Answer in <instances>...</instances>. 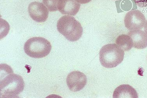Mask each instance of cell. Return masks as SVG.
Masks as SVG:
<instances>
[{"label":"cell","instance_id":"1","mask_svg":"<svg viewBox=\"0 0 147 98\" xmlns=\"http://www.w3.org/2000/svg\"><path fill=\"white\" fill-rule=\"evenodd\" d=\"M1 67V98H16L23 91L24 82L22 77L13 74L8 65Z\"/></svg>","mask_w":147,"mask_h":98},{"label":"cell","instance_id":"2","mask_svg":"<svg viewBox=\"0 0 147 98\" xmlns=\"http://www.w3.org/2000/svg\"><path fill=\"white\" fill-rule=\"evenodd\" d=\"M57 29L67 40L71 42L78 41L83 33L81 24L72 16H65L57 22Z\"/></svg>","mask_w":147,"mask_h":98},{"label":"cell","instance_id":"3","mask_svg":"<svg viewBox=\"0 0 147 98\" xmlns=\"http://www.w3.org/2000/svg\"><path fill=\"white\" fill-rule=\"evenodd\" d=\"M125 53L118 45L110 44L102 47L100 52L101 65L107 68L116 67L123 60Z\"/></svg>","mask_w":147,"mask_h":98},{"label":"cell","instance_id":"4","mask_svg":"<svg viewBox=\"0 0 147 98\" xmlns=\"http://www.w3.org/2000/svg\"><path fill=\"white\" fill-rule=\"evenodd\" d=\"M52 49L51 42L44 38L34 37L26 41L24 46L25 53L34 58H42L47 56Z\"/></svg>","mask_w":147,"mask_h":98},{"label":"cell","instance_id":"5","mask_svg":"<svg viewBox=\"0 0 147 98\" xmlns=\"http://www.w3.org/2000/svg\"><path fill=\"white\" fill-rule=\"evenodd\" d=\"M146 22V19L144 15L138 10L128 12L124 19L125 27L130 31L142 29Z\"/></svg>","mask_w":147,"mask_h":98},{"label":"cell","instance_id":"6","mask_svg":"<svg viewBox=\"0 0 147 98\" xmlns=\"http://www.w3.org/2000/svg\"><path fill=\"white\" fill-rule=\"evenodd\" d=\"M87 78L83 73L79 71L71 72L67 76V84L69 90L76 92L83 89L86 84Z\"/></svg>","mask_w":147,"mask_h":98},{"label":"cell","instance_id":"7","mask_svg":"<svg viewBox=\"0 0 147 98\" xmlns=\"http://www.w3.org/2000/svg\"><path fill=\"white\" fill-rule=\"evenodd\" d=\"M28 12L30 17L38 22L46 21L49 16V10L43 3L32 2L28 7Z\"/></svg>","mask_w":147,"mask_h":98},{"label":"cell","instance_id":"8","mask_svg":"<svg viewBox=\"0 0 147 98\" xmlns=\"http://www.w3.org/2000/svg\"><path fill=\"white\" fill-rule=\"evenodd\" d=\"M80 5L75 0H60L58 10L61 14L75 16L80 10Z\"/></svg>","mask_w":147,"mask_h":98},{"label":"cell","instance_id":"9","mask_svg":"<svg viewBox=\"0 0 147 98\" xmlns=\"http://www.w3.org/2000/svg\"><path fill=\"white\" fill-rule=\"evenodd\" d=\"M128 35L132 39L135 48L143 49L147 47V35L144 31L140 29L131 30L128 32Z\"/></svg>","mask_w":147,"mask_h":98},{"label":"cell","instance_id":"10","mask_svg":"<svg viewBox=\"0 0 147 98\" xmlns=\"http://www.w3.org/2000/svg\"><path fill=\"white\" fill-rule=\"evenodd\" d=\"M113 98H138V93L128 84L121 85L114 90Z\"/></svg>","mask_w":147,"mask_h":98},{"label":"cell","instance_id":"11","mask_svg":"<svg viewBox=\"0 0 147 98\" xmlns=\"http://www.w3.org/2000/svg\"><path fill=\"white\" fill-rule=\"evenodd\" d=\"M115 42L124 51L130 50L133 47L132 39L128 35L122 34L119 36Z\"/></svg>","mask_w":147,"mask_h":98},{"label":"cell","instance_id":"12","mask_svg":"<svg viewBox=\"0 0 147 98\" xmlns=\"http://www.w3.org/2000/svg\"><path fill=\"white\" fill-rule=\"evenodd\" d=\"M60 0H43L45 6H46L49 11L56 12L58 10V5Z\"/></svg>","mask_w":147,"mask_h":98},{"label":"cell","instance_id":"13","mask_svg":"<svg viewBox=\"0 0 147 98\" xmlns=\"http://www.w3.org/2000/svg\"><path fill=\"white\" fill-rule=\"evenodd\" d=\"M136 4L139 7H147V0H136Z\"/></svg>","mask_w":147,"mask_h":98},{"label":"cell","instance_id":"14","mask_svg":"<svg viewBox=\"0 0 147 98\" xmlns=\"http://www.w3.org/2000/svg\"><path fill=\"white\" fill-rule=\"evenodd\" d=\"M75 1L80 4H84L90 3L92 0H75Z\"/></svg>","mask_w":147,"mask_h":98},{"label":"cell","instance_id":"15","mask_svg":"<svg viewBox=\"0 0 147 98\" xmlns=\"http://www.w3.org/2000/svg\"><path fill=\"white\" fill-rule=\"evenodd\" d=\"M144 31L147 35V20L146 21L145 24L144 25Z\"/></svg>","mask_w":147,"mask_h":98}]
</instances>
